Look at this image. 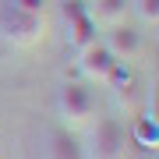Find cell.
I'll return each mask as SVG.
<instances>
[{"label": "cell", "mask_w": 159, "mask_h": 159, "mask_svg": "<svg viewBox=\"0 0 159 159\" xmlns=\"http://www.w3.org/2000/svg\"><path fill=\"white\" fill-rule=\"evenodd\" d=\"M46 25H43V14H32V11H21V7H4L0 11V35H4L11 46H35L43 39Z\"/></svg>", "instance_id": "6da1fadb"}, {"label": "cell", "mask_w": 159, "mask_h": 159, "mask_svg": "<svg viewBox=\"0 0 159 159\" xmlns=\"http://www.w3.org/2000/svg\"><path fill=\"white\" fill-rule=\"evenodd\" d=\"M60 113L67 124H85L96 113V96L89 81H64L60 85Z\"/></svg>", "instance_id": "7a4b0ae2"}, {"label": "cell", "mask_w": 159, "mask_h": 159, "mask_svg": "<svg viewBox=\"0 0 159 159\" xmlns=\"http://www.w3.org/2000/svg\"><path fill=\"white\" fill-rule=\"evenodd\" d=\"M102 46L113 53V60H134L138 53H142L145 39H142V32H138L134 25L117 21V25H106V32H102Z\"/></svg>", "instance_id": "3957f363"}, {"label": "cell", "mask_w": 159, "mask_h": 159, "mask_svg": "<svg viewBox=\"0 0 159 159\" xmlns=\"http://www.w3.org/2000/svg\"><path fill=\"white\" fill-rule=\"evenodd\" d=\"M92 148H96V159H124V127L113 117H99Z\"/></svg>", "instance_id": "277c9868"}, {"label": "cell", "mask_w": 159, "mask_h": 159, "mask_svg": "<svg viewBox=\"0 0 159 159\" xmlns=\"http://www.w3.org/2000/svg\"><path fill=\"white\" fill-rule=\"evenodd\" d=\"M113 64H117L113 53H110L99 39L89 43L85 50H78V71H81V78H85V81H106V74H110Z\"/></svg>", "instance_id": "5b68a950"}, {"label": "cell", "mask_w": 159, "mask_h": 159, "mask_svg": "<svg viewBox=\"0 0 159 159\" xmlns=\"http://www.w3.org/2000/svg\"><path fill=\"white\" fill-rule=\"evenodd\" d=\"M96 32H99V25L92 21V14H89V11H81V14L67 18V43L74 46V50H85L89 43H96Z\"/></svg>", "instance_id": "8992f818"}, {"label": "cell", "mask_w": 159, "mask_h": 159, "mask_svg": "<svg viewBox=\"0 0 159 159\" xmlns=\"http://www.w3.org/2000/svg\"><path fill=\"white\" fill-rule=\"evenodd\" d=\"M127 7H131V0H92L89 14L96 25H117V21H124Z\"/></svg>", "instance_id": "52a82bcc"}, {"label": "cell", "mask_w": 159, "mask_h": 159, "mask_svg": "<svg viewBox=\"0 0 159 159\" xmlns=\"http://www.w3.org/2000/svg\"><path fill=\"white\" fill-rule=\"evenodd\" d=\"M134 142L148 148V152H156V145H159V124H156V113H138L134 117Z\"/></svg>", "instance_id": "ba28073f"}, {"label": "cell", "mask_w": 159, "mask_h": 159, "mask_svg": "<svg viewBox=\"0 0 159 159\" xmlns=\"http://www.w3.org/2000/svg\"><path fill=\"white\" fill-rule=\"evenodd\" d=\"M50 159H85V148H81V142L74 134L57 131L53 142H50Z\"/></svg>", "instance_id": "9c48e42d"}, {"label": "cell", "mask_w": 159, "mask_h": 159, "mask_svg": "<svg viewBox=\"0 0 159 159\" xmlns=\"http://www.w3.org/2000/svg\"><path fill=\"white\" fill-rule=\"evenodd\" d=\"M134 11H138V18H142V25L156 29V21H159V0H134Z\"/></svg>", "instance_id": "30bf717a"}, {"label": "cell", "mask_w": 159, "mask_h": 159, "mask_svg": "<svg viewBox=\"0 0 159 159\" xmlns=\"http://www.w3.org/2000/svg\"><path fill=\"white\" fill-rule=\"evenodd\" d=\"M117 92V99H120V106H127V110H134L138 106V99H142V89H138V81L131 78L127 85H120V89H113Z\"/></svg>", "instance_id": "8fae6325"}, {"label": "cell", "mask_w": 159, "mask_h": 159, "mask_svg": "<svg viewBox=\"0 0 159 159\" xmlns=\"http://www.w3.org/2000/svg\"><path fill=\"white\" fill-rule=\"evenodd\" d=\"M127 81H131L127 60H117L113 67H110V74H106V85H110V89H120V85H127Z\"/></svg>", "instance_id": "7c38bea8"}, {"label": "cell", "mask_w": 159, "mask_h": 159, "mask_svg": "<svg viewBox=\"0 0 159 159\" xmlns=\"http://www.w3.org/2000/svg\"><path fill=\"white\" fill-rule=\"evenodd\" d=\"M14 7H21V11H32V14H43L46 0H14Z\"/></svg>", "instance_id": "4fadbf2b"}]
</instances>
